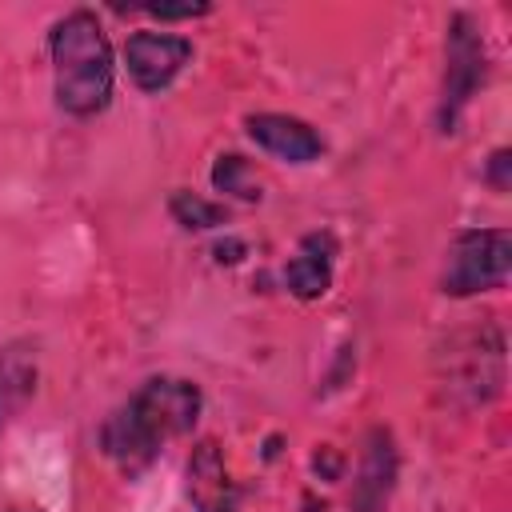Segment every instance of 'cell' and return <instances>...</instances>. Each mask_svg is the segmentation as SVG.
Wrapping results in <instances>:
<instances>
[{
	"label": "cell",
	"mask_w": 512,
	"mask_h": 512,
	"mask_svg": "<svg viewBox=\"0 0 512 512\" xmlns=\"http://www.w3.org/2000/svg\"><path fill=\"white\" fill-rule=\"evenodd\" d=\"M48 56H52V92L60 112L88 120L112 104V88H116L112 44L92 8H72L52 24Z\"/></svg>",
	"instance_id": "1"
},
{
	"label": "cell",
	"mask_w": 512,
	"mask_h": 512,
	"mask_svg": "<svg viewBox=\"0 0 512 512\" xmlns=\"http://www.w3.org/2000/svg\"><path fill=\"white\" fill-rule=\"evenodd\" d=\"M488 80V48L468 12H452L444 28V88H440V108L436 124L440 132H456L464 108Z\"/></svg>",
	"instance_id": "2"
},
{
	"label": "cell",
	"mask_w": 512,
	"mask_h": 512,
	"mask_svg": "<svg viewBox=\"0 0 512 512\" xmlns=\"http://www.w3.org/2000/svg\"><path fill=\"white\" fill-rule=\"evenodd\" d=\"M512 272V236L508 228H468L452 240L440 292L444 296H480L508 284Z\"/></svg>",
	"instance_id": "3"
},
{
	"label": "cell",
	"mask_w": 512,
	"mask_h": 512,
	"mask_svg": "<svg viewBox=\"0 0 512 512\" xmlns=\"http://www.w3.org/2000/svg\"><path fill=\"white\" fill-rule=\"evenodd\" d=\"M128 408L148 424V432L164 444L168 436H184L196 428L200 420V408H204V396L192 380L184 376H152L144 380L132 396H128Z\"/></svg>",
	"instance_id": "4"
},
{
	"label": "cell",
	"mask_w": 512,
	"mask_h": 512,
	"mask_svg": "<svg viewBox=\"0 0 512 512\" xmlns=\"http://www.w3.org/2000/svg\"><path fill=\"white\" fill-rule=\"evenodd\" d=\"M192 64V40L176 36V32H132L124 40V68L132 76V84L148 96L164 92L184 68Z\"/></svg>",
	"instance_id": "5"
},
{
	"label": "cell",
	"mask_w": 512,
	"mask_h": 512,
	"mask_svg": "<svg viewBox=\"0 0 512 512\" xmlns=\"http://www.w3.org/2000/svg\"><path fill=\"white\" fill-rule=\"evenodd\" d=\"M244 132L260 152L284 164H316L324 156V136L308 120L288 116V112H248Z\"/></svg>",
	"instance_id": "6"
},
{
	"label": "cell",
	"mask_w": 512,
	"mask_h": 512,
	"mask_svg": "<svg viewBox=\"0 0 512 512\" xmlns=\"http://www.w3.org/2000/svg\"><path fill=\"white\" fill-rule=\"evenodd\" d=\"M100 448H104V456L120 468V472H140V468H148L156 456H160V440L148 432V424L124 404V408H116L108 420H104V428H100Z\"/></svg>",
	"instance_id": "7"
},
{
	"label": "cell",
	"mask_w": 512,
	"mask_h": 512,
	"mask_svg": "<svg viewBox=\"0 0 512 512\" xmlns=\"http://www.w3.org/2000/svg\"><path fill=\"white\" fill-rule=\"evenodd\" d=\"M392 480H396V440H392L388 428H372L368 440H364L360 472H356L352 512H384Z\"/></svg>",
	"instance_id": "8"
},
{
	"label": "cell",
	"mask_w": 512,
	"mask_h": 512,
	"mask_svg": "<svg viewBox=\"0 0 512 512\" xmlns=\"http://www.w3.org/2000/svg\"><path fill=\"white\" fill-rule=\"evenodd\" d=\"M332 260H336V240L328 232H308L284 268V288L296 300H320L332 288Z\"/></svg>",
	"instance_id": "9"
},
{
	"label": "cell",
	"mask_w": 512,
	"mask_h": 512,
	"mask_svg": "<svg viewBox=\"0 0 512 512\" xmlns=\"http://www.w3.org/2000/svg\"><path fill=\"white\" fill-rule=\"evenodd\" d=\"M188 496L196 500L200 512H228V468L224 456L216 448V440L196 444L192 460H188Z\"/></svg>",
	"instance_id": "10"
},
{
	"label": "cell",
	"mask_w": 512,
	"mask_h": 512,
	"mask_svg": "<svg viewBox=\"0 0 512 512\" xmlns=\"http://www.w3.org/2000/svg\"><path fill=\"white\" fill-rule=\"evenodd\" d=\"M32 392H36V364L16 348H4L0 352V428Z\"/></svg>",
	"instance_id": "11"
},
{
	"label": "cell",
	"mask_w": 512,
	"mask_h": 512,
	"mask_svg": "<svg viewBox=\"0 0 512 512\" xmlns=\"http://www.w3.org/2000/svg\"><path fill=\"white\" fill-rule=\"evenodd\" d=\"M168 216L184 232H212V228H224L228 224V208L220 200H208V196L188 192V188H176L168 196Z\"/></svg>",
	"instance_id": "12"
},
{
	"label": "cell",
	"mask_w": 512,
	"mask_h": 512,
	"mask_svg": "<svg viewBox=\"0 0 512 512\" xmlns=\"http://www.w3.org/2000/svg\"><path fill=\"white\" fill-rule=\"evenodd\" d=\"M212 188L224 192V196L248 200V204H256V200L264 196L252 160L240 156V152H220V156H216V164H212Z\"/></svg>",
	"instance_id": "13"
},
{
	"label": "cell",
	"mask_w": 512,
	"mask_h": 512,
	"mask_svg": "<svg viewBox=\"0 0 512 512\" xmlns=\"http://www.w3.org/2000/svg\"><path fill=\"white\" fill-rule=\"evenodd\" d=\"M132 12H144V16H152V20H196V16H208L212 12V4H204V0H184V4H132Z\"/></svg>",
	"instance_id": "14"
},
{
	"label": "cell",
	"mask_w": 512,
	"mask_h": 512,
	"mask_svg": "<svg viewBox=\"0 0 512 512\" xmlns=\"http://www.w3.org/2000/svg\"><path fill=\"white\" fill-rule=\"evenodd\" d=\"M484 180L496 188V192H508L512 188V152L508 148H496L484 164Z\"/></svg>",
	"instance_id": "15"
},
{
	"label": "cell",
	"mask_w": 512,
	"mask_h": 512,
	"mask_svg": "<svg viewBox=\"0 0 512 512\" xmlns=\"http://www.w3.org/2000/svg\"><path fill=\"white\" fill-rule=\"evenodd\" d=\"M244 256H248V244L240 236H228V240H216L212 244V260L216 264H240Z\"/></svg>",
	"instance_id": "16"
},
{
	"label": "cell",
	"mask_w": 512,
	"mask_h": 512,
	"mask_svg": "<svg viewBox=\"0 0 512 512\" xmlns=\"http://www.w3.org/2000/svg\"><path fill=\"white\" fill-rule=\"evenodd\" d=\"M312 468H316L324 480H340V468H344V460L336 456V448H332V444H324V448L312 456Z\"/></svg>",
	"instance_id": "17"
}]
</instances>
